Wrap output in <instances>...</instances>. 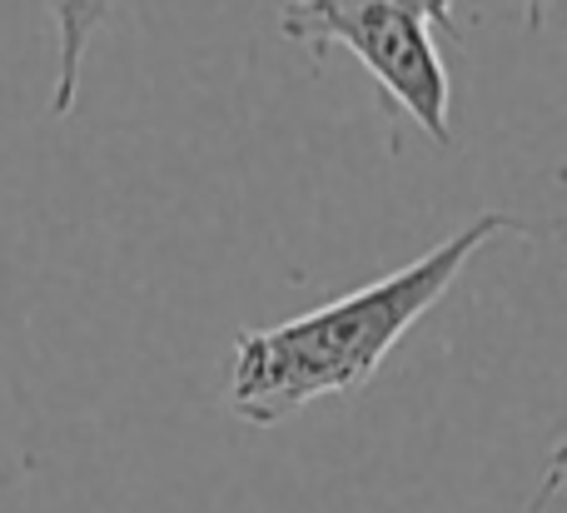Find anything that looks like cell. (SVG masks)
I'll return each instance as SVG.
<instances>
[{"mask_svg":"<svg viewBox=\"0 0 567 513\" xmlns=\"http://www.w3.org/2000/svg\"><path fill=\"white\" fill-rule=\"evenodd\" d=\"M528 235V219L508 209H483L468 225H458L429 255L409 259L403 269L359 285L329 305L293 315L269 329H239L229 355L225 404L235 419L255 429H275L284 419L303 414L319 399H339L363 389L379 365L399 349V339L453 289V279L468 269L488 239Z\"/></svg>","mask_w":567,"mask_h":513,"instance_id":"6da1fadb","label":"cell"},{"mask_svg":"<svg viewBox=\"0 0 567 513\" xmlns=\"http://www.w3.org/2000/svg\"><path fill=\"white\" fill-rule=\"evenodd\" d=\"M279 30L284 40H303L313 50L343 45L383 85V95L413 125H423L433 145H453V80L419 6L409 0H284Z\"/></svg>","mask_w":567,"mask_h":513,"instance_id":"7a4b0ae2","label":"cell"},{"mask_svg":"<svg viewBox=\"0 0 567 513\" xmlns=\"http://www.w3.org/2000/svg\"><path fill=\"white\" fill-rule=\"evenodd\" d=\"M55 20V85H50V115L65 120L80 100V70H85L90 40L105 25L110 0H45Z\"/></svg>","mask_w":567,"mask_h":513,"instance_id":"3957f363","label":"cell"},{"mask_svg":"<svg viewBox=\"0 0 567 513\" xmlns=\"http://www.w3.org/2000/svg\"><path fill=\"white\" fill-rule=\"evenodd\" d=\"M409 6H419V10H423V20H429L433 30H449V35H458V20H453L458 0H409Z\"/></svg>","mask_w":567,"mask_h":513,"instance_id":"277c9868","label":"cell"},{"mask_svg":"<svg viewBox=\"0 0 567 513\" xmlns=\"http://www.w3.org/2000/svg\"><path fill=\"white\" fill-rule=\"evenodd\" d=\"M523 10H528V30H538L543 16H548V0H523Z\"/></svg>","mask_w":567,"mask_h":513,"instance_id":"5b68a950","label":"cell"}]
</instances>
